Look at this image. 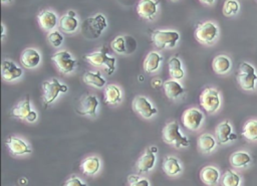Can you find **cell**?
I'll list each match as a JSON object with an SVG mask.
<instances>
[{
	"mask_svg": "<svg viewBox=\"0 0 257 186\" xmlns=\"http://www.w3.org/2000/svg\"><path fill=\"white\" fill-rule=\"evenodd\" d=\"M108 26L106 17L102 14H97L93 17L87 18L82 24V34L86 38L96 39L98 38Z\"/></svg>",
	"mask_w": 257,
	"mask_h": 186,
	"instance_id": "1",
	"label": "cell"
},
{
	"mask_svg": "<svg viewBox=\"0 0 257 186\" xmlns=\"http://www.w3.org/2000/svg\"><path fill=\"white\" fill-rule=\"evenodd\" d=\"M237 83L244 91H254L257 86V73L255 68L246 62H242L236 74Z\"/></svg>",
	"mask_w": 257,
	"mask_h": 186,
	"instance_id": "2",
	"label": "cell"
},
{
	"mask_svg": "<svg viewBox=\"0 0 257 186\" xmlns=\"http://www.w3.org/2000/svg\"><path fill=\"white\" fill-rule=\"evenodd\" d=\"M163 140L170 145H174L176 148L180 147H188L190 145L189 139L184 136L181 131H180V126L176 122H171L167 124L163 129Z\"/></svg>",
	"mask_w": 257,
	"mask_h": 186,
	"instance_id": "3",
	"label": "cell"
},
{
	"mask_svg": "<svg viewBox=\"0 0 257 186\" xmlns=\"http://www.w3.org/2000/svg\"><path fill=\"white\" fill-rule=\"evenodd\" d=\"M85 60H87L94 67H106V71L109 74L115 73L116 59L108 56L106 47H102L99 50L93 52V54L85 56Z\"/></svg>",
	"mask_w": 257,
	"mask_h": 186,
	"instance_id": "4",
	"label": "cell"
},
{
	"mask_svg": "<svg viewBox=\"0 0 257 186\" xmlns=\"http://www.w3.org/2000/svg\"><path fill=\"white\" fill-rule=\"evenodd\" d=\"M219 36L218 26L212 21H205L203 23H199L195 31L196 39L205 44L213 43Z\"/></svg>",
	"mask_w": 257,
	"mask_h": 186,
	"instance_id": "5",
	"label": "cell"
},
{
	"mask_svg": "<svg viewBox=\"0 0 257 186\" xmlns=\"http://www.w3.org/2000/svg\"><path fill=\"white\" fill-rule=\"evenodd\" d=\"M152 40L159 49L173 48L180 40V35L174 31L157 30L152 33Z\"/></svg>",
	"mask_w": 257,
	"mask_h": 186,
	"instance_id": "6",
	"label": "cell"
},
{
	"mask_svg": "<svg viewBox=\"0 0 257 186\" xmlns=\"http://www.w3.org/2000/svg\"><path fill=\"white\" fill-rule=\"evenodd\" d=\"M42 90L44 107L46 108L57 100L61 93H66L68 88L66 85L62 84L58 78H53L50 82H44L42 84Z\"/></svg>",
	"mask_w": 257,
	"mask_h": 186,
	"instance_id": "7",
	"label": "cell"
},
{
	"mask_svg": "<svg viewBox=\"0 0 257 186\" xmlns=\"http://www.w3.org/2000/svg\"><path fill=\"white\" fill-rule=\"evenodd\" d=\"M200 105L207 113L214 114L219 110L221 106L219 92L212 88L205 89L200 96Z\"/></svg>",
	"mask_w": 257,
	"mask_h": 186,
	"instance_id": "8",
	"label": "cell"
},
{
	"mask_svg": "<svg viewBox=\"0 0 257 186\" xmlns=\"http://www.w3.org/2000/svg\"><path fill=\"white\" fill-rule=\"evenodd\" d=\"M9 115L13 118L25 119L30 123L35 122L38 117L37 113L32 109L30 96H27L25 100L21 101L18 105L15 106V107H13Z\"/></svg>",
	"mask_w": 257,
	"mask_h": 186,
	"instance_id": "9",
	"label": "cell"
},
{
	"mask_svg": "<svg viewBox=\"0 0 257 186\" xmlns=\"http://www.w3.org/2000/svg\"><path fill=\"white\" fill-rule=\"evenodd\" d=\"M51 61L55 63L57 68L62 72L63 74H70L74 71L78 62L72 59L71 55L67 50H61L58 51L51 57Z\"/></svg>",
	"mask_w": 257,
	"mask_h": 186,
	"instance_id": "10",
	"label": "cell"
},
{
	"mask_svg": "<svg viewBox=\"0 0 257 186\" xmlns=\"http://www.w3.org/2000/svg\"><path fill=\"white\" fill-rule=\"evenodd\" d=\"M111 45L120 55H132L137 49V41L132 37H117Z\"/></svg>",
	"mask_w": 257,
	"mask_h": 186,
	"instance_id": "11",
	"label": "cell"
},
{
	"mask_svg": "<svg viewBox=\"0 0 257 186\" xmlns=\"http://www.w3.org/2000/svg\"><path fill=\"white\" fill-rule=\"evenodd\" d=\"M203 121H204L203 113L196 108H190L186 110L182 116L183 125L191 131L198 130L201 127Z\"/></svg>",
	"mask_w": 257,
	"mask_h": 186,
	"instance_id": "12",
	"label": "cell"
},
{
	"mask_svg": "<svg viewBox=\"0 0 257 186\" xmlns=\"http://www.w3.org/2000/svg\"><path fill=\"white\" fill-rule=\"evenodd\" d=\"M133 108L135 112H137L140 116H142L145 119H149L158 113L157 109L153 107L150 101L143 96H138L134 99Z\"/></svg>",
	"mask_w": 257,
	"mask_h": 186,
	"instance_id": "13",
	"label": "cell"
},
{
	"mask_svg": "<svg viewBox=\"0 0 257 186\" xmlns=\"http://www.w3.org/2000/svg\"><path fill=\"white\" fill-rule=\"evenodd\" d=\"M215 136L217 143L224 145L228 142H231L237 139V136L233 133V129L228 121L220 123L215 129Z\"/></svg>",
	"mask_w": 257,
	"mask_h": 186,
	"instance_id": "14",
	"label": "cell"
},
{
	"mask_svg": "<svg viewBox=\"0 0 257 186\" xmlns=\"http://www.w3.org/2000/svg\"><path fill=\"white\" fill-rule=\"evenodd\" d=\"M158 11V2L155 0H141L137 6L138 14L146 19L152 20L155 18Z\"/></svg>",
	"mask_w": 257,
	"mask_h": 186,
	"instance_id": "15",
	"label": "cell"
},
{
	"mask_svg": "<svg viewBox=\"0 0 257 186\" xmlns=\"http://www.w3.org/2000/svg\"><path fill=\"white\" fill-rule=\"evenodd\" d=\"M41 62L39 52L34 48H27L22 51L20 57L21 65L27 69H34Z\"/></svg>",
	"mask_w": 257,
	"mask_h": 186,
	"instance_id": "16",
	"label": "cell"
},
{
	"mask_svg": "<svg viewBox=\"0 0 257 186\" xmlns=\"http://www.w3.org/2000/svg\"><path fill=\"white\" fill-rule=\"evenodd\" d=\"M98 106V101L95 96H86L80 102L79 108L76 109V112L80 115H89L96 116V108Z\"/></svg>",
	"mask_w": 257,
	"mask_h": 186,
	"instance_id": "17",
	"label": "cell"
},
{
	"mask_svg": "<svg viewBox=\"0 0 257 186\" xmlns=\"http://www.w3.org/2000/svg\"><path fill=\"white\" fill-rule=\"evenodd\" d=\"M38 24L44 31H53L57 25H59L58 15L50 10H44L37 16Z\"/></svg>",
	"mask_w": 257,
	"mask_h": 186,
	"instance_id": "18",
	"label": "cell"
},
{
	"mask_svg": "<svg viewBox=\"0 0 257 186\" xmlns=\"http://www.w3.org/2000/svg\"><path fill=\"white\" fill-rule=\"evenodd\" d=\"M23 72L18 68L13 62L5 60L1 65V74L2 77L7 82H12L22 75Z\"/></svg>",
	"mask_w": 257,
	"mask_h": 186,
	"instance_id": "19",
	"label": "cell"
},
{
	"mask_svg": "<svg viewBox=\"0 0 257 186\" xmlns=\"http://www.w3.org/2000/svg\"><path fill=\"white\" fill-rule=\"evenodd\" d=\"M156 163V156L155 153H153L150 148L146 150V152L139 158L137 162V168L139 173H146L149 172L151 169L154 168Z\"/></svg>",
	"mask_w": 257,
	"mask_h": 186,
	"instance_id": "20",
	"label": "cell"
},
{
	"mask_svg": "<svg viewBox=\"0 0 257 186\" xmlns=\"http://www.w3.org/2000/svg\"><path fill=\"white\" fill-rule=\"evenodd\" d=\"M6 145L9 148L10 152L14 155H24L32 153V150L27 143L16 137H9L6 140Z\"/></svg>",
	"mask_w": 257,
	"mask_h": 186,
	"instance_id": "21",
	"label": "cell"
},
{
	"mask_svg": "<svg viewBox=\"0 0 257 186\" xmlns=\"http://www.w3.org/2000/svg\"><path fill=\"white\" fill-rule=\"evenodd\" d=\"M201 180L209 186H215L220 179V172L216 167L206 166L201 170Z\"/></svg>",
	"mask_w": 257,
	"mask_h": 186,
	"instance_id": "22",
	"label": "cell"
},
{
	"mask_svg": "<svg viewBox=\"0 0 257 186\" xmlns=\"http://www.w3.org/2000/svg\"><path fill=\"white\" fill-rule=\"evenodd\" d=\"M163 61V57L159 55L156 51H151L148 54L147 58L144 62V70L148 74L155 73L161 65V62Z\"/></svg>",
	"mask_w": 257,
	"mask_h": 186,
	"instance_id": "23",
	"label": "cell"
},
{
	"mask_svg": "<svg viewBox=\"0 0 257 186\" xmlns=\"http://www.w3.org/2000/svg\"><path fill=\"white\" fill-rule=\"evenodd\" d=\"M166 96L170 99H177L185 93V89L176 79H169L163 85Z\"/></svg>",
	"mask_w": 257,
	"mask_h": 186,
	"instance_id": "24",
	"label": "cell"
},
{
	"mask_svg": "<svg viewBox=\"0 0 257 186\" xmlns=\"http://www.w3.org/2000/svg\"><path fill=\"white\" fill-rule=\"evenodd\" d=\"M79 28V20L75 16L68 15L67 13L61 17L59 21V29L64 34H72Z\"/></svg>",
	"mask_w": 257,
	"mask_h": 186,
	"instance_id": "25",
	"label": "cell"
},
{
	"mask_svg": "<svg viewBox=\"0 0 257 186\" xmlns=\"http://www.w3.org/2000/svg\"><path fill=\"white\" fill-rule=\"evenodd\" d=\"M252 161L251 156L247 152L237 151L230 156V164L235 168H242L248 166Z\"/></svg>",
	"mask_w": 257,
	"mask_h": 186,
	"instance_id": "26",
	"label": "cell"
},
{
	"mask_svg": "<svg viewBox=\"0 0 257 186\" xmlns=\"http://www.w3.org/2000/svg\"><path fill=\"white\" fill-rule=\"evenodd\" d=\"M231 66H232V63H231V60L224 55H220L217 56L212 63V68L214 70V72L218 74H227L230 69Z\"/></svg>",
	"mask_w": 257,
	"mask_h": 186,
	"instance_id": "27",
	"label": "cell"
},
{
	"mask_svg": "<svg viewBox=\"0 0 257 186\" xmlns=\"http://www.w3.org/2000/svg\"><path fill=\"white\" fill-rule=\"evenodd\" d=\"M163 170L169 176H175L182 171L178 159L175 157H166L163 162Z\"/></svg>",
	"mask_w": 257,
	"mask_h": 186,
	"instance_id": "28",
	"label": "cell"
},
{
	"mask_svg": "<svg viewBox=\"0 0 257 186\" xmlns=\"http://www.w3.org/2000/svg\"><path fill=\"white\" fill-rule=\"evenodd\" d=\"M100 167V161L97 157H89L86 158L81 164L83 172L87 175H95L97 173Z\"/></svg>",
	"mask_w": 257,
	"mask_h": 186,
	"instance_id": "29",
	"label": "cell"
},
{
	"mask_svg": "<svg viewBox=\"0 0 257 186\" xmlns=\"http://www.w3.org/2000/svg\"><path fill=\"white\" fill-rule=\"evenodd\" d=\"M217 144V140L210 134H203L198 138V148L203 153H210Z\"/></svg>",
	"mask_w": 257,
	"mask_h": 186,
	"instance_id": "30",
	"label": "cell"
},
{
	"mask_svg": "<svg viewBox=\"0 0 257 186\" xmlns=\"http://www.w3.org/2000/svg\"><path fill=\"white\" fill-rule=\"evenodd\" d=\"M84 82L89 86H93V87H96L98 89L105 87L107 84L106 79L101 76L99 72L86 73L84 75Z\"/></svg>",
	"mask_w": 257,
	"mask_h": 186,
	"instance_id": "31",
	"label": "cell"
},
{
	"mask_svg": "<svg viewBox=\"0 0 257 186\" xmlns=\"http://www.w3.org/2000/svg\"><path fill=\"white\" fill-rule=\"evenodd\" d=\"M169 73H170L171 77H173V79H176V81H179V79L183 78L185 73L182 69L181 61H180V59H178L177 57H173L170 59Z\"/></svg>",
	"mask_w": 257,
	"mask_h": 186,
	"instance_id": "32",
	"label": "cell"
},
{
	"mask_svg": "<svg viewBox=\"0 0 257 186\" xmlns=\"http://www.w3.org/2000/svg\"><path fill=\"white\" fill-rule=\"evenodd\" d=\"M122 100V92L115 85H108L105 89V103L109 105H117Z\"/></svg>",
	"mask_w": 257,
	"mask_h": 186,
	"instance_id": "33",
	"label": "cell"
},
{
	"mask_svg": "<svg viewBox=\"0 0 257 186\" xmlns=\"http://www.w3.org/2000/svg\"><path fill=\"white\" fill-rule=\"evenodd\" d=\"M242 136L248 141H257V120H249L242 129Z\"/></svg>",
	"mask_w": 257,
	"mask_h": 186,
	"instance_id": "34",
	"label": "cell"
},
{
	"mask_svg": "<svg viewBox=\"0 0 257 186\" xmlns=\"http://www.w3.org/2000/svg\"><path fill=\"white\" fill-rule=\"evenodd\" d=\"M222 186H240L241 177L233 170H227L221 177Z\"/></svg>",
	"mask_w": 257,
	"mask_h": 186,
	"instance_id": "35",
	"label": "cell"
},
{
	"mask_svg": "<svg viewBox=\"0 0 257 186\" xmlns=\"http://www.w3.org/2000/svg\"><path fill=\"white\" fill-rule=\"evenodd\" d=\"M240 9V4L237 0H226L223 6V14L225 16L235 15Z\"/></svg>",
	"mask_w": 257,
	"mask_h": 186,
	"instance_id": "36",
	"label": "cell"
},
{
	"mask_svg": "<svg viewBox=\"0 0 257 186\" xmlns=\"http://www.w3.org/2000/svg\"><path fill=\"white\" fill-rule=\"evenodd\" d=\"M48 41L51 43V45H54L55 47H59L62 45L64 42V37L59 31H53L50 32L47 36Z\"/></svg>",
	"mask_w": 257,
	"mask_h": 186,
	"instance_id": "37",
	"label": "cell"
},
{
	"mask_svg": "<svg viewBox=\"0 0 257 186\" xmlns=\"http://www.w3.org/2000/svg\"><path fill=\"white\" fill-rule=\"evenodd\" d=\"M64 186H87V184L78 177H72L66 180Z\"/></svg>",
	"mask_w": 257,
	"mask_h": 186,
	"instance_id": "38",
	"label": "cell"
},
{
	"mask_svg": "<svg viewBox=\"0 0 257 186\" xmlns=\"http://www.w3.org/2000/svg\"><path fill=\"white\" fill-rule=\"evenodd\" d=\"M130 186H150L149 180L148 179H139L133 183H130Z\"/></svg>",
	"mask_w": 257,
	"mask_h": 186,
	"instance_id": "39",
	"label": "cell"
},
{
	"mask_svg": "<svg viewBox=\"0 0 257 186\" xmlns=\"http://www.w3.org/2000/svg\"><path fill=\"white\" fill-rule=\"evenodd\" d=\"M152 85H153V87H154V88H156V89H159V88L163 87L164 83L162 82V79H160V78L156 77V78H154V79H153V81H152Z\"/></svg>",
	"mask_w": 257,
	"mask_h": 186,
	"instance_id": "40",
	"label": "cell"
},
{
	"mask_svg": "<svg viewBox=\"0 0 257 186\" xmlns=\"http://www.w3.org/2000/svg\"><path fill=\"white\" fill-rule=\"evenodd\" d=\"M140 178L138 177V176H136V175H132V176H130L128 177V182L130 183H133V182H135V181H137V180H139Z\"/></svg>",
	"mask_w": 257,
	"mask_h": 186,
	"instance_id": "41",
	"label": "cell"
},
{
	"mask_svg": "<svg viewBox=\"0 0 257 186\" xmlns=\"http://www.w3.org/2000/svg\"><path fill=\"white\" fill-rule=\"evenodd\" d=\"M200 1H201V2H203V3H205V4L211 5V4H213V3H214L215 0H200Z\"/></svg>",
	"mask_w": 257,
	"mask_h": 186,
	"instance_id": "42",
	"label": "cell"
},
{
	"mask_svg": "<svg viewBox=\"0 0 257 186\" xmlns=\"http://www.w3.org/2000/svg\"><path fill=\"white\" fill-rule=\"evenodd\" d=\"M150 149H151V151L153 152V153H157V151H158V148L156 147V146H152V147H150Z\"/></svg>",
	"mask_w": 257,
	"mask_h": 186,
	"instance_id": "43",
	"label": "cell"
},
{
	"mask_svg": "<svg viewBox=\"0 0 257 186\" xmlns=\"http://www.w3.org/2000/svg\"><path fill=\"white\" fill-rule=\"evenodd\" d=\"M4 34H5V26L4 24H2V38L4 37Z\"/></svg>",
	"mask_w": 257,
	"mask_h": 186,
	"instance_id": "44",
	"label": "cell"
},
{
	"mask_svg": "<svg viewBox=\"0 0 257 186\" xmlns=\"http://www.w3.org/2000/svg\"><path fill=\"white\" fill-rule=\"evenodd\" d=\"M1 2L2 3H10V2H12V0H1Z\"/></svg>",
	"mask_w": 257,
	"mask_h": 186,
	"instance_id": "45",
	"label": "cell"
},
{
	"mask_svg": "<svg viewBox=\"0 0 257 186\" xmlns=\"http://www.w3.org/2000/svg\"><path fill=\"white\" fill-rule=\"evenodd\" d=\"M174 1H175V0H174Z\"/></svg>",
	"mask_w": 257,
	"mask_h": 186,
	"instance_id": "46",
	"label": "cell"
}]
</instances>
